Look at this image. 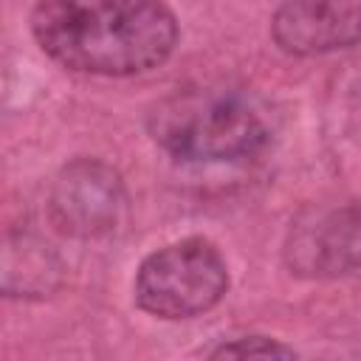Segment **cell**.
<instances>
[{"label":"cell","instance_id":"ba28073f","mask_svg":"<svg viewBox=\"0 0 361 361\" xmlns=\"http://www.w3.org/2000/svg\"><path fill=\"white\" fill-rule=\"evenodd\" d=\"M223 355H262V358H290L293 350L265 338V336H248V338H234V341H223L217 350H212V358H223Z\"/></svg>","mask_w":361,"mask_h":361},{"label":"cell","instance_id":"7a4b0ae2","mask_svg":"<svg viewBox=\"0 0 361 361\" xmlns=\"http://www.w3.org/2000/svg\"><path fill=\"white\" fill-rule=\"evenodd\" d=\"M149 133L183 164L251 161L274 141L268 107L234 87H186L155 104Z\"/></svg>","mask_w":361,"mask_h":361},{"label":"cell","instance_id":"277c9868","mask_svg":"<svg viewBox=\"0 0 361 361\" xmlns=\"http://www.w3.org/2000/svg\"><path fill=\"white\" fill-rule=\"evenodd\" d=\"M54 226L79 240L113 234L127 212L118 172L99 158H76L56 175L48 197Z\"/></svg>","mask_w":361,"mask_h":361},{"label":"cell","instance_id":"5b68a950","mask_svg":"<svg viewBox=\"0 0 361 361\" xmlns=\"http://www.w3.org/2000/svg\"><path fill=\"white\" fill-rule=\"evenodd\" d=\"M285 257L302 276H347L361 271V200L299 220L290 228Z\"/></svg>","mask_w":361,"mask_h":361},{"label":"cell","instance_id":"3957f363","mask_svg":"<svg viewBox=\"0 0 361 361\" xmlns=\"http://www.w3.org/2000/svg\"><path fill=\"white\" fill-rule=\"evenodd\" d=\"M228 290V268L214 243L186 237L152 251L135 274V302L158 319H192Z\"/></svg>","mask_w":361,"mask_h":361},{"label":"cell","instance_id":"52a82bcc","mask_svg":"<svg viewBox=\"0 0 361 361\" xmlns=\"http://www.w3.org/2000/svg\"><path fill=\"white\" fill-rule=\"evenodd\" d=\"M20 245H23V257H20V259H17V254L6 251V271L25 268V271H20V282L8 290V296L51 290V274H56V259H54V254L48 251V245L28 243V240H20ZM14 276H17V274H14ZM14 276H6V282L14 279Z\"/></svg>","mask_w":361,"mask_h":361},{"label":"cell","instance_id":"8992f818","mask_svg":"<svg viewBox=\"0 0 361 361\" xmlns=\"http://www.w3.org/2000/svg\"><path fill=\"white\" fill-rule=\"evenodd\" d=\"M274 42L296 56L361 42V0H285L271 20Z\"/></svg>","mask_w":361,"mask_h":361},{"label":"cell","instance_id":"6da1fadb","mask_svg":"<svg viewBox=\"0 0 361 361\" xmlns=\"http://www.w3.org/2000/svg\"><path fill=\"white\" fill-rule=\"evenodd\" d=\"M31 34L62 68L135 76L169 59L178 20L164 0H39Z\"/></svg>","mask_w":361,"mask_h":361}]
</instances>
